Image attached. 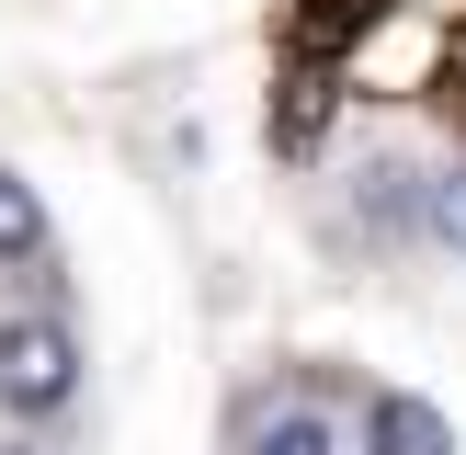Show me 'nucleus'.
Segmentation results:
<instances>
[{"instance_id": "5", "label": "nucleus", "mask_w": 466, "mask_h": 455, "mask_svg": "<svg viewBox=\"0 0 466 455\" xmlns=\"http://www.w3.org/2000/svg\"><path fill=\"white\" fill-rule=\"evenodd\" d=\"M239 455H341V432H330V410H319V399H285V410L250 421Z\"/></svg>"}, {"instance_id": "3", "label": "nucleus", "mask_w": 466, "mask_h": 455, "mask_svg": "<svg viewBox=\"0 0 466 455\" xmlns=\"http://www.w3.org/2000/svg\"><path fill=\"white\" fill-rule=\"evenodd\" d=\"M364 455H455V421L410 387H376L364 399Z\"/></svg>"}, {"instance_id": "7", "label": "nucleus", "mask_w": 466, "mask_h": 455, "mask_svg": "<svg viewBox=\"0 0 466 455\" xmlns=\"http://www.w3.org/2000/svg\"><path fill=\"white\" fill-rule=\"evenodd\" d=\"M0 455H46V444H0Z\"/></svg>"}, {"instance_id": "2", "label": "nucleus", "mask_w": 466, "mask_h": 455, "mask_svg": "<svg viewBox=\"0 0 466 455\" xmlns=\"http://www.w3.org/2000/svg\"><path fill=\"white\" fill-rule=\"evenodd\" d=\"M432 194H444V182H432L421 159H376V171L353 182V205H364V228H376V239H410V228H432Z\"/></svg>"}, {"instance_id": "1", "label": "nucleus", "mask_w": 466, "mask_h": 455, "mask_svg": "<svg viewBox=\"0 0 466 455\" xmlns=\"http://www.w3.org/2000/svg\"><path fill=\"white\" fill-rule=\"evenodd\" d=\"M0 410L12 421H68L80 410V330L46 308H12L0 318Z\"/></svg>"}, {"instance_id": "4", "label": "nucleus", "mask_w": 466, "mask_h": 455, "mask_svg": "<svg viewBox=\"0 0 466 455\" xmlns=\"http://www.w3.org/2000/svg\"><path fill=\"white\" fill-rule=\"evenodd\" d=\"M57 262V228H46V194L23 171H0V273H46Z\"/></svg>"}, {"instance_id": "6", "label": "nucleus", "mask_w": 466, "mask_h": 455, "mask_svg": "<svg viewBox=\"0 0 466 455\" xmlns=\"http://www.w3.org/2000/svg\"><path fill=\"white\" fill-rule=\"evenodd\" d=\"M432 239L466 262V171H444V194H432Z\"/></svg>"}]
</instances>
